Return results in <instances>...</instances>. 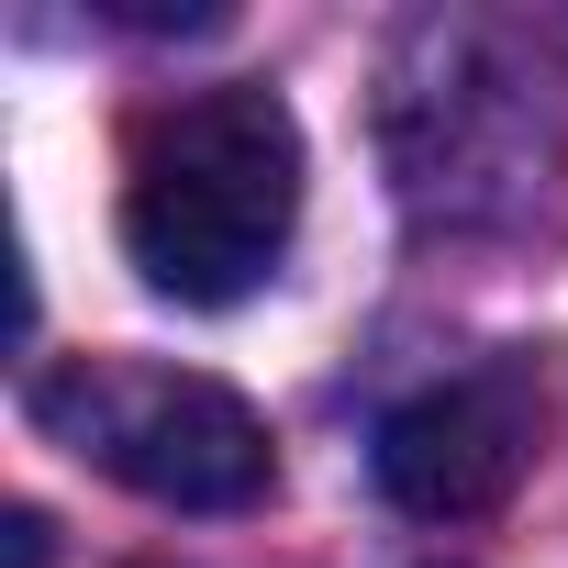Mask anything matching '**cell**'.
<instances>
[{
    "mask_svg": "<svg viewBox=\"0 0 568 568\" xmlns=\"http://www.w3.org/2000/svg\"><path fill=\"white\" fill-rule=\"evenodd\" d=\"M34 424L79 468H101L168 513H256L278 479L256 402L201 368H168V357H57L34 379Z\"/></svg>",
    "mask_w": 568,
    "mask_h": 568,
    "instance_id": "2",
    "label": "cell"
},
{
    "mask_svg": "<svg viewBox=\"0 0 568 568\" xmlns=\"http://www.w3.org/2000/svg\"><path fill=\"white\" fill-rule=\"evenodd\" d=\"M546 424H557V390H546V357L501 346L435 390H413L390 424H379V490L413 513V524H479L524 490V468L546 457Z\"/></svg>",
    "mask_w": 568,
    "mask_h": 568,
    "instance_id": "3",
    "label": "cell"
},
{
    "mask_svg": "<svg viewBox=\"0 0 568 568\" xmlns=\"http://www.w3.org/2000/svg\"><path fill=\"white\" fill-rule=\"evenodd\" d=\"M302 223V123L267 79L190 90L134 134L123 168V256L156 302L179 313H234L267 291V267L291 256Z\"/></svg>",
    "mask_w": 568,
    "mask_h": 568,
    "instance_id": "1",
    "label": "cell"
}]
</instances>
